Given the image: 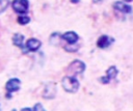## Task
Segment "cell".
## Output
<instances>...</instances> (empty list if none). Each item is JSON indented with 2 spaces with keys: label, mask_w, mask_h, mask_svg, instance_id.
I'll list each match as a JSON object with an SVG mask.
<instances>
[{
  "label": "cell",
  "mask_w": 133,
  "mask_h": 111,
  "mask_svg": "<svg viewBox=\"0 0 133 111\" xmlns=\"http://www.w3.org/2000/svg\"><path fill=\"white\" fill-rule=\"evenodd\" d=\"M113 8L122 13H131L132 12V7L129 5V4H126L125 2H122V1H116L113 3Z\"/></svg>",
  "instance_id": "10"
},
{
  "label": "cell",
  "mask_w": 133,
  "mask_h": 111,
  "mask_svg": "<svg viewBox=\"0 0 133 111\" xmlns=\"http://www.w3.org/2000/svg\"><path fill=\"white\" fill-rule=\"evenodd\" d=\"M60 39L64 40L66 45H75L78 41L79 36L75 31H68L63 34H60Z\"/></svg>",
  "instance_id": "6"
},
{
  "label": "cell",
  "mask_w": 133,
  "mask_h": 111,
  "mask_svg": "<svg viewBox=\"0 0 133 111\" xmlns=\"http://www.w3.org/2000/svg\"><path fill=\"white\" fill-rule=\"evenodd\" d=\"M12 9L20 15H25L28 12L29 9V2L28 0H14L11 3Z\"/></svg>",
  "instance_id": "2"
},
{
  "label": "cell",
  "mask_w": 133,
  "mask_h": 111,
  "mask_svg": "<svg viewBox=\"0 0 133 111\" xmlns=\"http://www.w3.org/2000/svg\"><path fill=\"white\" fill-rule=\"evenodd\" d=\"M23 39H24L23 34H21V33H16V34H14V36H12V44H14L15 46H17L18 48L24 50Z\"/></svg>",
  "instance_id": "11"
},
{
  "label": "cell",
  "mask_w": 133,
  "mask_h": 111,
  "mask_svg": "<svg viewBox=\"0 0 133 111\" xmlns=\"http://www.w3.org/2000/svg\"><path fill=\"white\" fill-rule=\"evenodd\" d=\"M113 43H114L113 37L104 34V35H101V36L98 38V40H97V46H98L100 49H106V48L110 47Z\"/></svg>",
  "instance_id": "8"
},
{
  "label": "cell",
  "mask_w": 133,
  "mask_h": 111,
  "mask_svg": "<svg viewBox=\"0 0 133 111\" xmlns=\"http://www.w3.org/2000/svg\"><path fill=\"white\" fill-rule=\"evenodd\" d=\"M79 1H80V0H71V2H72V3H78Z\"/></svg>",
  "instance_id": "17"
},
{
  "label": "cell",
  "mask_w": 133,
  "mask_h": 111,
  "mask_svg": "<svg viewBox=\"0 0 133 111\" xmlns=\"http://www.w3.org/2000/svg\"><path fill=\"white\" fill-rule=\"evenodd\" d=\"M41 46H42V43L37 38H29L26 41V45L24 47V48H26L24 53H26V52H35L41 48Z\"/></svg>",
  "instance_id": "7"
},
{
  "label": "cell",
  "mask_w": 133,
  "mask_h": 111,
  "mask_svg": "<svg viewBox=\"0 0 133 111\" xmlns=\"http://www.w3.org/2000/svg\"><path fill=\"white\" fill-rule=\"evenodd\" d=\"M21 111H33L32 109H30V108H23Z\"/></svg>",
  "instance_id": "16"
},
{
  "label": "cell",
  "mask_w": 133,
  "mask_h": 111,
  "mask_svg": "<svg viewBox=\"0 0 133 111\" xmlns=\"http://www.w3.org/2000/svg\"><path fill=\"white\" fill-rule=\"evenodd\" d=\"M55 95H56V85H55V83L50 82L45 86L43 96L45 99H54Z\"/></svg>",
  "instance_id": "9"
},
{
  "label": "cell",
  "mask_w": 133,
  "mask_h": 111,
  "mask_svg": "<svg viewBox=\"0 0 133 111\" xmlns=\"http://www.w3.org/2000/svg\"><path fill=\"white\" fill-rule=\"evenodd\" d=\"M18 22L21 25H26V24H28L30 22V18L28 16H26V15H20L18 17Z\"/></svg>",
  "instance_id": "12"
},
{
  "label": "cell",
  "mask_w": 133,
  "mask_h": 111,
  "mask_svg": "<svg viewBox=\"0 0 133 111\" xmlns=\"http://www.w3.org/2000/svg\"><path fill=\"white\" fill-rule=\"evenodd\" d=\"M61 85H62V88L66 91V92H71V93H74L76 92L78 89H79V81L76 79L75 76H65L62 78V81H61Z\"/></svg>",
  "instance_id": "1"
},
{
  "label": "cell",
  "mask_w": 133,
  "mask_h": 111,
  "mask_svg": "<svg viewBox=\"0 0 133 111\" xmlns=\"http://www.w3.org/2000/svg\"><path fill=\"white\" fill-rule=\"evenodd\" d=\"M117 72H118V71H117V68H116L114 65L110 66V67L107 70L106 75L100 78V82L103 83V84H107V83H109L110 80H113V79L116 78V76H117Z\"/></svg>",
  "instance_id": "4"
},
{
  "label": "cell",
  "mask_w": 133,
  "mask_h": 111,
  "mask_svg": "<svg viewBox=\"0 0 133 111\" xmlns=\"http://www.w3.org/2000/svg\"><path fill=\"white\" fill-rule=\"evenodd\" d=\"M85 71V63L81 60H74L71 62V64L68 67V72L71 74V76L80 75Z\"/></svg>",
  "instance_id": "3"
},
{
  "label": "cell",
  "mask_w": 133,
  "mask_h": 111,
  "mask_svg": "<svg viewBox=\"0 0 133 111\" xmlns=\"http://www.w3.org/2000/svg\"><path fill=\"white\" fill-rule=\"evenodd\" d=\"M126 2H130V1H132V0H125Z\"/></svg>",
  "instance_id": "18"
},
{
  "label": "cell",
  "mask_w": 133,
  "mask_h": 111,
  "mask_svg": "<svg viewBox=\"0 0 133 111\" xmlns=\"http://www.w3.org/2000/svg\"><path fill=\"white\" fill-rule=\"evenodd\" d=\"M92 2H94V3H96V4H98V3H102V2H103V0H92Z\"/></svg>",
  "instance_id": "15"
},
{
  "label": "cell",
  "mask_w": 133,
  "mask_h": 111,
  "mask_svg": "<svg viewBox=\"0 0 133 111\" xmlns=\"http://www.w3.org/2000/svg\"><path fill=\"white\" fill-rule=\"evenodd\" d=\"M20 86H21V81L17 78H12V79H9L6 84H5V90L8 92V95L9 93H12V92H16L20 89Z\"/></svg>",
  "instance_id": "5"
},
{
  "label": "cell",
  "mask_w": 133,
  "mask_h": 111,
  "mask_svg": "<svg viewBox=\"0 0 133 111\" xmlns=\"http://www.w3.org/2000/svg\"><path fill=\"white\" fill-rule=\"evenodd\" d=\"M32 110H33V111H46V110H45V108L43 107V105H42V104H39V103L35 104Z\"/></svg>",
  "instance_id": "14"
},
{
  "label": "cell",
  "mask_w": 133,
  "mask_h": 111,
  "mask_svg": "<svg viewBox=\"0 0 133 111\" xmlns=\"http://www.w3.org/2000/svg\"><path fill=\"white\" fill-rule=\"evenodd\" d=\"M9 0H0V13H2L8 6Z\"/></svg>",
  "instance_id": "13"
}]
</instances>
